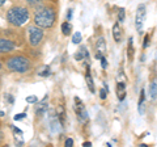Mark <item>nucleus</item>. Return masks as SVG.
<instances>
[{"mask_svg": "<svg viewBox=\"0 0 157 147\" xmlns=\"http://www.w3.org/2000/svg\"><path fill=\"white\" fill-rule=\"evenodd\" d=\"M55 22V12L51 8H42L34 14V24L39 28H51Z\"/></svg>", "mask_w": 157, "mask_h": 147, "instance_id": "obj_1", "label": "nucleus"}, {"mask_svg": "<svg viewBox=\"0 0 157 147\" xmlns=\"http://www.w3.org/2000/svg\"><path fill=\"white\" fill-rule=\"evenodd\" d=\"M7 20L14 26H21L29 20V12L26 8L13 7L7 12Z\"/></svg>", "mask_w": 157, "mask_h": 147, "instance_id": "obj_2", "label": "nucleus"}, {"mask_svg": "<svg viewBox=\"0 0 157 147\" xmlns=\"http://www.w3.org/2000/svg\"><path fill=\"white\" fill-rule=\"evenodd\" d=\"M7 66H8L9 70L13 71V72L24 74V72L30 70V61L22 55H16V57L9 58L7 61Z\"/></svg>", "mask_w": 157, "mask_h": 147, "instance_id": "obj_3", "label": "nucleus"}, {"mask_svg": "<svg viewBox=\"0 0 157 147\" xmlns=\"http://www.w3.org/2000/svg\"><path fill=\"white\" fill-rule=\"evenodd\" d=\"M29 32V43L30 46H37L39 45V42L42 41L43 38V30L39 26L34 25V26H29L28 28Z\"/></svg>", "mask_w": 157, "mask_h": 147, "instance_id": "obj_4", "label": "nucleus"}, {"mask_svg": "<svg viewBox=\"0 0 157 147\" xmlns=\"http://www.w3.org/2000/svg\"><path fill=\"white\" fill-rule=\"evenodd\" d=\"M145 16H147V8L144 4H140L136 9V17H135V25H136V29L139 33H141V29H143Z\"/></svg>", "mask_w": 157, "mask_h": 147, "instance_id": "obj_5", "label": "nucleus"}, {"mask_svg": "<svg viewBox=\"0 0 157 147\" xmlns=\"http://www.w3.org/2000/svg\"><path fill=\"white\" fill-rule=\"evenodd\" d=\"M75 101H76V106H75V110H76V114L77 117L80 118L81 121H86L88 120V112L85 109V106L81 104V100L78 97H75Z\"/></svg>", "mask_w": 157, "mask_h": 147, "instance_id": "obj_6", "label": "nucleus"}, {"mask_svg": "<svg viewBox=\"0 0 157 147\" xmlns=\"http://www.w3.org/2000/svg\"><path fill=\"white\" fill-rule=\"evenodd\" d=\"M14 49V43L7 38H0V53H9Z\"/></svg>", "mask_w": 157, "mask_h": 147, "instance_id": "obj_7", "label": "nucleus"}, {"mask_svg": "<svg viewBox=\"0 0 157 147\" xmlns=\"http://www.w3.org/2000/svg\"><path fill=\"white\" fill-rule=\"evenodd\" d=\"M37 106H36V113L38 116H42V114H45L47 109H48V104H47V96H45V99H43L41 102H36Z\"/></svg>", "mask_w": 157, "mask_h": 147, "instance_id": "obj_8", "label": "nucleus"}, {"mask_svg": "<svg viewBox=\"0 0 157 147\" xmlns=\"http://www.w3.org/2000/svg\"><path fill=\"white\" fill-rule=\"evenodd\" d=\"M60 127H62V122L59 121L58 117H55V118H51V121H50V130L52 131L54 134L59 133V131H60Z\"/></svg>", "mask_w": 157, "mask_h": 147, "instance_id": "obj_9", "label": "nucleus"}, {"mask_svg": "<svg viewBox=\"0 0 157 147\" xmlns=\"http://www.w3.org/2000/svg\"><path fill=\"white\" fill-rule=\"evenodd\" d=\"M113 36H114V40L117 42H121V40H122V32H121L119 24H114V26H113Z\"/></svg>", "mask_w": 157, "mask_h": 147, "instance_id": "obj_10", "label": "nucleus"}, {"mask_svg": "<svg viewBox=\"0 0 157 147\" xmlns=\"http://www.w3.org/2000/svg\"><path fill=\"white\" fill-rule=\"evenodd\" d=\"M97 51L100 53V54H104L106 51V42H105V38L104 37H100L98 38V41H97Z\"/></svg>", "mask_w": 157, "mask_h": 147, "instance_id": "obj_11", "label": "nucleus"}, {"mask_svg": "<svg viewBox=\"0 0 157 147\" xmlns=\"http://www.w3.org/2000/svg\"><path fill=\"white\" fill-rule=\"evenodd\" d=\"M73 57H75V59H76V61H81L82 58H88V57H89V53L86 51V47H85V46H81L80 51L76 53Z\"/></svg>", "mask_w": 157, "mask_h": 147, "instance_id": "obj_12", "label": "nucleus"}, {"mask_svg": "<svg viewBox=\"0 0 157 147\" xmlns=\"http://www.w3.org/2000/svg\"><path fill=\"white\" fill-rule=\"evenodd\" d=\"M85 80H86V84L88 87H89V89L92 93H94V84H93V79H92V76H90V71H89V67H88V70H86V75H85Z\"/></svg>", "mask_w": 157, "mask_h": 147, "instance_id": "obj_13", "label": "nucleus"}, {"mask_svg": "<svg viewBox=\"0 0 157 147\" xmlns=\"http://www.w3.org/2000/svg\"><path fill=\"white\" fill-rule=\"evenodd\" d=\"M124 83H118V99H119L121 101L124 99V96H126V91H124Z\"/></svg>", "mask_w": 157, "mask_h": 147, "instance_id": "obj_14", "label": "nucleus"}, {"mask_svg": "<svg viewBox=\"0 0 157 147\" xmlns=\"http://www.w3.org/2000/svg\"><path fill=\"white\" fill-rule=\"evenodd\" d=\"M144 100H145V92L141 89V95L139 99V113L143 114L144 113Z\"/></svg>", "mask_w": 157, "mask_h": 147, "instance_id": "obj_15", "label": "nucleus"}, {"mask_svg": "<svg viewBox=\"0 0 157 147\" xmlns=\"http://www.w3.org/2000/svg\"><path fill=\"white\" fill-rule=\"evenodd\" d=\"M71 30H72V25L68 21L66 22H63L62 24V32L64 36H68V34H71Z\"/></svg>", "mask_w": 157, "mask_h": 147, "instance_id": "obj_16", "label": "nucleus"}, {"mask_svg": "<svg viewBox=\"0 0 157 147\" xmlns=\"http://www.w3.org/2000/svg\"><path fill=\"white\" fill-rule=\"evenodd\" d=\"M156 88H157V84H156V81L153 80L151 83V85H149V96H151V99L152 100H156Z\"/></svg>", "mask_w": 157, "mask_h": 147, "instance_id": "obj_17", "label": "nucleus"}, {"mask_svg": "<svg viewBox=\"0 0 157 147\" xmlns=\"http://www.w3.org/2000/svg\"><path fill=\"white\" fill-rule=\"evenodd\" d=\"M132 58H134V40L131 37L128 38V59L132 61Z\"/></svg>", "mask_w": 157, "mask_h": 147, "instance_id": "obj_18", "label": "nucleus"}, {"mask_svg": "<svg viewBox=\"0 0 157 147\" xmlns=\"http://www.w3.org/2000/svg\"><path fill=\"white\" fill-rule=\"evenodd\" d=\"M80 41H81V33L80 32H76L75 34H73V37H72V42L73 43H80Z\"/></svg>", "mask_w": 157, "mask_h": 147, "instance_id": "obj_19", "label": "nucleus"}, {"mask_svg": "<svg viewBox=\"0 0 157 147\" xmlns=\"http://www.w3.org/2000/svg\"><path fill=\"white\" fill-rule=\"evenodd\" d=\"M50 74H51V72H50V68H48L47 66H45L41 72H38V75H39V76H48Z\"/></svg>", "mask_w": 157, "mask_h": 147, "instance_id": "obj_20", "label": "nucleus"}, {"mask_svg": "<svg viewBox=\"0 0 157 147\" xmlns=\"http://www.w3.org/2000/svg\"><path fill=\"white\" fill-rule=\"evenodd\" d=\"M124 17H126V12H124V8H121L119 13H118V20H119L121 22L124 21Z\"/></svg>", "mask_w": 157, "mask_h": 147, "instance_id": "obj_21", "label": "nucleus"}, {"mask_svg": "<svg viewBox=\"0 0 157 147\" xmlns=\"http://www.w3.org/2000/svg\"><path fill=\"white\" fill-rule=\"evenodd\" d=\"M38 101V99H37V96H28L26 97V102H29V104H36V102Z\"/></svg>", "mask_w": 157, "mask_h": 147, "instance_id": "obj_22", "label": "nucleus"}, {"mask_svg": "<svg viewBox=\"0 0 157 147\" xmlns=\"http://www.w3.org/2000/svg\"><path fill=\"white\" fill-rule=\"evenodd\" d=\"M26 117V113H18V114H16L13 117V120L14 121H20V120H24Z\"/></svg>", "mask_w": 157, "mask_h": 147, "instance_id": "obj_23", "label": "nucleus"}, {"mask_svg": "<svg viewBox=\"0 0 157 147\" xmlns=\"http://www.w3.org/2000/svg\"><path fill=\"white\" fill-rule=\"evenodd\" d=\"M100 59H101V65H102V67H104V68H106L107 67V62H106V58L105 57H100Z\"/></svg>", "mask_w": 157, "mask_h": 147, "instance_id": "obj_24", "label": "nucleus"}, {"mask_svg": "<svg viewBox=\"0 0 157 147\" xmlns=\"http://www.w3.org/2000/svg\"><path fill=\"white\" fill-rule=\"evenodd\" d=\"M100 96H101L102 100H105L106 99V91L105 89H100Z\"/></svg>", "mask_w": 157, "mask_h": 147, "instance_id": "obj_25", "label": "nucleus"}, {"mask_svg": "<svg viewBox=\"0 0 157 147\" xmlns=\"http://www.w3.org/2000/svg\"><path fill=\"white\" fill-rule=\"evenodd\" d=\"M72 13H73L72 9H68V12H67V20H68V21H70L71 18H72Z\"/></svg>", "mask_w": 157, "mask_h": 147, "instance_id": "obj_26", "label": "nucleus"}, {"mask_svg": "<svg viewBox=\"0 0 157 147\" xmlns=\"http://www.w3.org/2000/svg\"><path fill=\"white\" fill-rule=\"evenodd\" d=\"M66 146H68V147H71V146H73V139H71V138H68V139L66 141Z\"/></svg>", "mask_w": 157, "mask_h": 147, "instance_id": "obj_27", "label": "nucleus"}, {"mask_svg": "<svg viewBox=\"0 0 157 147\" xmlns=\"http://www.w3.org/2000/svg\"><path fill=\"white\" fill-rule=\"evenodd\" d=\"M149 45V36H145V38H144V47H147Z\"/></svg>", "mask_w": 157, "mask_h": 147, "instance_id": "obj_28", "label": "nucleus"}, {"mask_svg": "<svg viewBox=\"0 0 157 147\" xmlns=\"http://www.w3.org/2000/svg\"><path fill=\"white\" fill-rule=\"evenodd\" d=\"M82 146H84V147H90L92 143H90V142H84V143H82Z\"/></svg>", "mask_w": 157, "mask_h": 147, "instance_id": "obj_29", "label": "nucleus"}, {"mask_svg": "<svg viewBox=\"0 0 157 147\" xmlns=\"http://www.w3.org/2000/svg\"><path fill=\"white\" fill-rule=\"evenodd\" d=\"M7 97H8V100H9V102H11V104H12V102H13V97H12L11 95H8Z\"/></svg>", "mask_w": 157, "mask_h": 147, "instance_id": "obj_30", "label": "nucleus"}, {"mask_svg": "<svg viewBox=\"0 0 157 147\" xmlns=\"http://www.w3.org/2000/svg\"><path fill=\"white\" fill-rule=\"evenodd\" d=\"M6 2H7V0H0V7H2V6H3V4H4V3H6Z\"/></svg>", "mask_w": 157, "mask_h": 147, "instance_id": "obj_31", "label": "nucleus"}, {"mask_svg": "<svg viewBox=\"0 0 157 147\" xmlns=\"http://www.w3.org/2000/svg\"><path fill=\"white\" fill-rule=\"evenodd\" d=\"M3 139V133H2V130H0V141Z\"/></svg>", "mask_w": 157, "mask_h": 147, "instance_id": "obj_32", "label": "nucleus"}, {"mask_svg": "<svg viewBox=\"0 0 157 147\" xmlns=\"http://www.w3.org/2000/svg\"><path fill=\"white\" fill-rule=\"evenodd\" d=\"M4 116V112H2V110H0V117H3Z\"/></svg>", "mask_w": 157, "mask_h": 147, "instance_id": "obj_33", "label": "nucleus"}, {"mask_svg": "<svg viewBox=\"0 0 157 147\" xmlns=\"http://www.w3.org/2000/svg\"><path fill=\"white\" fill-rule=\"evenodd\" d=\"M0 68H2V65H0Z\"/></svg>", "mask_w": 157, "mask_h": 147, "instance_id": "obj_34", "label": "nucleus"}]
</instances>
